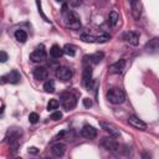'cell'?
<instances>
[{
  "instance_id": "obj_4",
  "label": "cell",
  "mask_w": 159,
  "mask_h": 159,
  "mask_svg": "<svg viewBox=\"0 0 159 159\" xmlns=\"http://www.w3.org/2000/svg\"><path fill=\"white\" fill-rule=\"evenodd\" d=\"M81 40L84 42H91V43H104L111 40V36L108 34H99V35H92V34H82Z\"/></svg>"
},
{
  "instance_id": "obj_1",
  "label": "cell",
  "mask_w": 159,
  "mask_h": 159,
  "mask_svg": "<svg viewBox=\"0 0 159 159\" xmlns=\"http://www.w3.org/2000/svg\"><path fill=\"white\" fill-rule=\"evenodd\" d=\"M62 16H63V21H65V25L71 29V30H78L81 27V21H80V17L72 12L71 10L67 9V5H63L62 6Z\"/></svg>"
},
{
  "instance_id": "obj_5",
  "label": "cell",
  "mask_w": 159,
  "mask_h": 159,
  "mask_svg": "<svg viewBox=\"0 0 159 159\" xmlns=\"http://www.w3.org/2000/svg\"><path fill=\"white\" fill-rule=\"evenodd\" d=\"M101 147H103L108 152H120V145L119 143L116 140V137H106V138H102L101 140Z\"/></svg>"
},
{
  "instance_id": "obj_13",
  "label": "cell",
  "mask_w": 159,
  "mask_h": 159,
  "mask_svg": "<svg viewBox=\"0 0 159 159\" xmlns=\"http://www.w3.org/2000/svg\"><path fill=\"white\" fill-rule=\"evenodd\" d=\"M99 125L109 134V135H112V137H116V138H118L119 135H120V132H119V129L113 124V123H109V122H104V120H102V122H99Z\"/></svg>"
},
{
  "instance_id": "obj_10",
  "label": "cell",
  "mask_w": 159,
  "mask_h": 159,
  "mask_svg": "<svg viewBox=\"0 0 159 159\" xmlns=\"http://www.w3.org/2000/svg\"><path fill=\"white\" fill-rule=\"evenodd\" d=\"M55 75H56L57 80L66 82V81H70V80L72 78V75H73V73H72V70H71V68L62 66V67H57V68H56Z\"/></svg>"
},
{
  "instance_id": "obj_2",
  "label": "cell",
  "mask_w": 159,
  "mask_h": 159,
  "mask_svg": "<svg viewBox=\"0 0 159 159\" xmlns=\"http://www.w3.org/2000/svg\"><path fill=\"white\" fill-rule=\"evenodd\" d=\"M107 99L109 103L112 104H120L124 102L125 99V94L123 92V89L118 88V87H113V88H109L107 91V94H106Z\"/></svg>"
},
{
  "instance_id": "obj_29",
  "label": "cell",
  "mask_w": 159,
  "mask_h": 159,
  "mask_svg": "<svg viewBox=\"0 0 159 159\" xmlns=\"http://www.w3.org/2000/svg\"><path fill=\"white\" fill-rule=\"evenodd\" d=\"M7 58H9L7 53H6L5 51H0V62H1V63H4V62H6V61H7Z\"/></svg>"
},
{
  "instance_id": "obj_16",
  "label": "cell",
  "mask_w": 159,
  "mask_h": 159,
  "mask_svg": "<svg viewBox=\"0 0 159 159\" xmlns=\"http://www.w3.org/2000/svg\"><path fill=\"white\" fill-rule=\"evenodd\" d=\"M123 40L132 46H137L139 43V35L134 31H128L123 35Z\"/></svg>"
},
{
  "instance_id": "obj_32",
  "label": "cell",
  "mask_w": 159,
  "mask_h": 159,
  "mask_svg": "<svg viewBox=\"0 0 159 159\" xmlns=\"http://www.w3.org/2000/svg\"><path fill=\"white\" fill-rule=\"evenodd\" d=\"M56 1H62V0H56Z\"/></svg>"
},
{
  "instance_id": "obj_8",
  "label": "cell",
  "mask_w": 159,
  "mask_h": 159,
  "mask_svg": "<svg viewBox=\"0 0 159 159\" xmlns=\"http://www.w3.org/2000/svg\"><path fill=\"white\" fill-rule=\"evenodd\" d=\"M82 83L87 89L92 88L93 84V78H92V66L84 65L83 68V73H82Z\"/></svg>"
},
{
  "instance_id": "obj_14",
  "label": "cell",
  "mask_w": 159,
  "mask_h": 159,
  "mask_svg": "<svg viewBox=\"0 0 159 159\" xmlns=\"http://www.w3.org/2000/svg\"><path fill=\"white\" fill-rule=\"evenodd\" d=\"M50 150H51L52 155L56 157V158L63 157V154L66 153V144H63V143H61V142L53 143V144L50 147Z\"/></svg>"
},
{
  "instance_id": "obj_21",
  "label": "cell",
  "mask_w": 159,
  "mask_h": 159,
  "mask_svg": "<svg viewBox=\"0 0 159 159\" xmlns=\"http://www.w3.org/2000/svg\"><path fill=\"white\" fill-rule=\"evenodd\" d=\"M62 51H63V53H65V55L73 57V56L76 55V46H73L72 43H66V45H65V47L62 48Z\"/></svg>"
},
{
  "instance_id": "obj_23",
  "label": "cell",
  "mask_w": 159,
  "mask_h": 159,
  "mask_svg": "<svg viewBox=\"0 0 159 159\" xmlns=\"http://www.w3.org/2000/svg\"><path fill=\"white\" fill-rule=\"evenodd\" d=\"M118 20H119V15H118L116 11H112V12L109 14V16H108V24H109L111 26H116L117 22H118Z\"/></svg>"
},
{
  "instance_id": "obj_9",
  "label": "cell",
  "mask_w": 159,
  "mask_h": 159,
  "mask_svg": "<svg viewBox=\"0 0 159 159\" xmlns=\"http://www.w3.org/2000/svg\"><path fill=\"white\" fill-rule=\"evenodd\" d=\"M104 57L103 52H94L92 55H86L83 57V63L88 65V66H93V65H98Z\"/></svg>"
},
{
  "instance_id": "obj_30",
  "label": "cell",
  "mask_w": 159,
  "mask_h": 159,
  "mask_svg": "<svg viewBox=\"0 0 159 159\" xmlns=\"http://www.w3.org/2000/svg\"><path fill=\"white\" fill-rule=\"evenodd\" d=\"M83 106L84 107H91L92 106V101L89 98H83Z\"/></svg>"
},
{
  "instance_id": "obj_26",
  "label": "cell",
  "mask_w": 159,
  "mask_h": 159,
  "mask_svg": "<svg viewBox=\"0 0 159 159\" xmlns=\"http://www.w3.org/2000/svg\"><path fill=\"white\" fill-rule=\"evenodd\" d=\"M39 119H40V117H39V114H37V113H35V112L30 113V116H29V122H30V123L35 124V123H37V122H39Z\"/></svg>"
},
{
  "instance_id": "obj_7",
  "label": "cell",
  "mask_w": 159,
  "mask_h": 159,
  "mask_svg": "<svg viewBox=\"0 0 159 159\" xmlns=\"http://www.w3.org/2000/svg\"><path fill=\"white\" fill-rule=\"evenodd\" d=\"M46 50L43 45H39L31 53H30V60L32 62H42L46 60Z\"/></svg>"
},
{
  "instance_id": "obj_27",
  "label": "cell",
  "mask_w": 159,
  "mask_h": 159,
  "mask_svg": "<svg viewBox=\"0 0 159 159\" xmlns=\"http://www.w3.org/2000/svg\"><path fill=\"white\" fill-rule=\"evenodd\" d=\"M61 118H62V113L61 112H53L50 116V119H52V120H60Z\"/></svg>"
},
{
  "instance_id": "obj_20",
  "label": "cell",
  "mask_w": 159,
  "mask_h": 159,
  "mask_svg": "<svg viewBox=\"0 0 159 159\" xmlns=\"http://www.w3.org/2000/svg\"><path fill=\"white\" fill-rule=\"evenodd\" d=\"M62 53H63V51H62V48H61L58 45H53V46L50 48V55H51L53 58H60V57L62 56Z\"/></svg>"
},
{
  "instance_id": "obj_24",
  "label": "cell",
  "mask_w": 159,
  "mask_h": 159,
  "mask_svg": "<svg viewBox=\"0 0 159 159\" xmlns=\"http://www.w3.org/2000/svg\"><path fill=\"white\" fill-rule=\"evenodd\" d=\"M43 89H45V92H47V93H52V92H55V82H53L52 80L46 81L45 84H43Z\"/></svg>"
},
{
  "instance_id": "obj_19",
  "label": "cell",
  "mask_w": 159,
  "mask_h": 159,
  "mask_svg": "<svg viewBox=\"0 0 159 159\" xmlns=\"http://www.w3.org/2000/svg\"><path fill=\"white\" fill-rule=\"evenodd\" d=\"M159 48V43H158V37H154L152 39L147 45H145V50L149 51L150 53H155Z\"/></svg>"
},
{
  "instance_id": "obj_3",
  "label": "cell",
  "mask_w": 159,
  "mask_h": 159,
  "mask_svg": "<svg viewBox=\"0 0 159 159\" xmlns=\"http://www.w3.org/2000/svg\"><path fill=\"white\" fill-rule=\"evenodd\" d=\"M60 103L62 106V108L65 111H72L76 106H77V98L75 94H72L71 92H65L61 94L60 97Z\"/></svg>"
},
{
  "instance_id": "obj_15",
  "label": "cell",
  "mask_w": 159,
  "mask_h": 159,
  "mask_svg": "<svg viewBox=\"0 0 159 159\" xmlns=\"http://www.w3.org/2000/svg\"><path fill=\"white\" fill-rule=\"evenodd\" d=\"M81 134H82V137H84L87 139H93L97 137V129L89 124H84L81 129Z\"/></svg>"
},
{
  "instance_id": "obj_6",
  "label": "cell",
  "mask_w": 159,
  "mask_h": 159,
  "mask_svg": "<svg viewBox=\"0 0 159 159\" xmlns=\"http://www.w3.org/2000/svg\"><path fill=\"white\" fill-rule=\"evenodd\" d=\"M20 80H21V76H20L19 71L17 70H12L9 73H6V75H4V76L0 77V84H5V83L16 84V83L20 82Z\"/></svg>"
},
{
  "instance_id": "obj_25",
  "label": "cell",
  "mask_w": 159,
  "mask_h": 159,
  "mask_svg": "<svg viewBox=\"0 0 159 159\" xmlns=\"http://www.w3.org/2000/svg\"><path fill=\"white\" fill-rule=\"evenodd\" d=\"M58 106H60V102H58L57 99L52 98V99H50L48 103H47V111H55V109L58 108Z\"/></svg>"
},
{
  "instance_id": "obj_22",
  "label": "cell",
  "mask_w": 159,
  "mask_h": 159,
  "mask_svg": "<svg viewBox=\"0 0 159 159\" xmlns=\"http://www.w3.org/2000/svg\"><path fill=\"white\" fill-rule=\"evenodd\" d=\"M15 39H16L19 42L24 43V42H26V40H27V34H26L24 30H16V31H15Z\"/></svg>"
},
{
  "instance_id": "obj_11",
  "label": "cell",
  "mask_w": 159,
  "mask_h": 159,
  "mask_svg": "<svg viewBox=\"0 0 159 159\" xmlns=\"http://www.w3.org/2000/svg\"><path fill=\"white\" fill-rule=\"evenodd\" d=\"M22 134V130L21 128H17V127H14V128H10L6 133V140L9 142V144H14V143H17V140L20 139Z\"/></svg>"
},
{
  "instance_id": "obj_28",
  "label": "cell",
  "mask_w": 159,
  "mask_h": 159,
  "mask_svg": "<svg viewBox=\"0 0 159 159\" xmlns=\"http://www.w3.org/2000/svg\"><path fill=\"white\" fill-rule=\"evenodd\" d=\"M68 4L72 7H78L80 5H82V0H68Z\"/></svg>"
},
{
  "instance_id": "obj_31",
  "label": "cell",
  "mask_w": 159,
  "mask_h": 159,
  "mask_svg": "<svg viewBox=\"0 0 159 159\" xmlns=\"http://www.w3.org/2000/svg\"><path fill=\"white\" fill-rule=\"evenodd\" d=\"M29 153H30V154H37V153H39V149H37L36 147H30V148H29Z\"/></svg>"
},
{
  "instance_id": "obj_18",
  "label": "cell",
  "mask_w": 159,
  "mask_h": 159,
  "mask_svg": "<svg viewBox=\"0 0 159 159\" xmlns=\"http://www.w3.org/2000/svg\"><path fill=\"white\" fill-rule=\"evenodd\" d=\"M34 77L37 81H45L48 77V71L45 67H41V66L40 67H36L34 70Z\"/></svg>"
},
{
  "instance_id": "obj_12",
  "label": "cell",
  "mask_w": 159,
  "mask_h": 159,
  "mask_svg": "<svg viewBox=\"0 0 159 159\" xmlns=\"http://www.w3.org/2000/svg\"><path fill=\"white\" fill-rule=\"evenodd\" d=\"M128 124H129L130 127L138 129V130H145V129H147V123L143 122L139 117H137V116H134V114H132V116L128 117Z\"/></svg>"
},
{
  "instance_id": "obj_17",
  "label": "cell",
  "mask_w": 159,
  "mask_h": 159,
  "mask_svg": "<svg viewBox=\"0 0 159 159\" xmlns=\"http://www.w3.org/2000/svg\"><path fill=\"white\" fill-rule=\"evenodd\" d=\"M124 66H125V61L119 60V61H117V62H114L109 66V72L113 73V75H119L124 70Z\"/></svg>"
}]
</instances>
